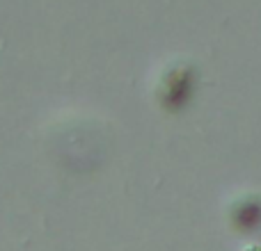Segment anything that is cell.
I'll return each mask as SVG.
<instances>
[{
  "label": "cell",
  "mask_w": 261,
  "mask_h": 251,
  "mask_svg": "<svg viewBox=\"0 0 261 251\" xmlns=\"http://www.w3.org/2000/svg\"><path fill=\"white\" fill-rule=\"evenodd\" d=\"M245 251H261V244H250Z\"/></svg>",
  "instance_id": "obj_1"
}]
</instances>
